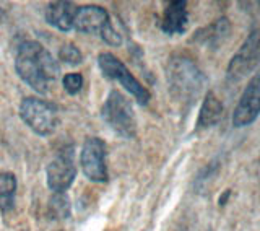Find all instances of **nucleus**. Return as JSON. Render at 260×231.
I'll return each mask as SVG.
<instances>
[{
  "label": "nucleus",
  "mask_w": 260,
  "mask_h": 231,
  "mask_svg": "<svg viewBox=\"0 0 260 231\" xmlns=\"http://www.w3.org/2000/svg\"><path fill=\"white\" fill-rule=\"evenodd\" d=\"M230 30H231L230 20L223 16V18H219L211 24H208V26L197 31V35H195L193 39L199 41V43H202V44H205V46H218L228 38Z\"/></svg>",
  "instance_id": "obj_13"
},
{
  "label": "nucleus",
  "mask_w": 260,
  "mask_h": 231,
  "mask_svg": "<svg viewBox=\"0 0 260 231\" xmlns=\"http://www.w3.org/2000/svg\"><path fill=\"white\" fill-rule=\"evenodd\" d=\"M230 195H231V191H230V189H226V191L223 192V195H221V197H219V200H218V204H219V207H223V205H226L228 199H230Z\"/></svg>",
  "instance_id": "obj_19"
},
{
  "label": "nucleus",
  "mask_w": 260,
  "mask_h": 231,
  "mask_svg": "<svg viewBox=\"0 0 260 231\" xmlns=\"http://www.w3.org/2000/svg\"><path fill=\"white\" fill-rule=\"evenodd\" d=\"M73 28L86 35H100L106 44L117 47L122 44V38L114 30L111 23V16L106 8L98 5H85L78 7L75 18H73Z\"/></svg>",
  "instance_id": "obj_3"
},
{
  "label": "nucleus",
  "mask_w": 260,
  "mask_h": 231,
  "mask_svg": "<svg viewBox=\"0 0 260 231\" xmlns=\"http://www.w3.org/2000/svg\"><path fill=\"white\" fill-rule=\"evenodd\" d=\"M260 114V73L252 78L246 90L242 92L239 103L236 106L233 114V126L234 127H246L250 126Z\"/></svg>",
  "instance_id": "obj_10"
},
{
  "label": "nucleus",
  "mask_w": 260,
  "mask_h": 231,
  "mask_svg": "<svg viewBox=\"0 0 260 231\" xmlns=\"http://www.w3.org/2000/svg\"><path fill=\"white\" fill-rule=\"evenodd\" d=\"M2 18H4V10L0 8V21H2Z\"/></svg>",
  "instance_id": "obj_20"
},
{
  "label": "nucleus",
  "mask_w": 260,
  "mask_h": 231,
  "mask_svg": "<svg viewBox=\"0 0 260 231\" xmlns=\"http://www.w3.org/2000/svg\"><path fill=\"white\" fill-rule=\"evenodd\" d=\"M49 210H51L52 217L55 218H67L70 215V200L65 194H55L51 204H49Z\"/></svg>",
  "instance_id": "obj_16"
},
{
  "label": "nucleus",
  "mask_w": 260,
  "mask_h": 231,
  "mask_svg": "<svg viewBox=\"0 0 260 231\" xmlns=\"http://www.w3.org/2000/svg\"><path fill=\"white\" fill-rule=\"evenodd\" d=\"M47 187L55 194H63L73 184L77 176V168L73 163V155L70 150L62 152L55 160L47 164L46 169Z\"/></svg>",
  "instance_id": "obj_9"
},
{
  "label": "nucleus",
  "mask_w": 260,
  "mask_h": 231,
  "mask_svg": "<svg viewBox=\"0 0 260 231\" xmlns=\"http://www.w3.org/2000/svg\"><path fill=\"white\" fill-rule=\"evenodd\" d=\"M168 80L174 98L187 103H192L205 85V75L197 64L185 55L171 57L168 64Z\"/></svg>",
  "instance_id": "obj_2"
},
{
  "label": "nucleus",
  "mask_w": 260,
  "mask_h": 231,
  "mask_svg": "<svg viewBox=\"0 0 260 231\" xmlns=\"http://www.w3.org/2000/svg\"><path fill=\"white\" fill-rule=\"evenodd\" d=\"M98 65H100V69L104 73L106 78L119 81V83L138 101V104H142V106L148 104V101L151 100L150 92L130 73V70L116 55H112L109 52L100 54V57H98Z\"/></svg>",
  "instance_id": "obj_6"
},
{
  "label": "nucleus",
  "mask_w": 260,
  "mask_h": 231,
  "mask_svg": "<svg viewBox=\"0 0 260 231\" xmlns=\"http://www.w3.org/2000/svg\"><path fill=\"white\" fill-rule=\"evenodd\" d=\"M223 115V104L221 101L215 96V93L208 92L205 95V100L202 103L200 114H199V121H197V127L199 129H208L211 126L219 122Z\"/></svg>",
  "instance_id": "obj_14"
},
{
  "label": "nucleus",
  "mask_w": 260,
  "mask_h": 231,
  "mask_svg": "<svg viewBox=\"0 0 260 231\" xmlns=\"http://www.w3.org/2000/svg\"><path fill=\"white\" fill-rule=\"evenodd\" d=\"M260 62V30H254L228 65V80L239 81Z\"/></svg>",
  "instance_id": "obj_7"
},
{
  "label": "nucleus",
  "mask_w": 260,
  "mask_h": 231,
  "mask_svg": "<svg viewBox=\"0 0 260 231\" xmlns=\"http://www.w3.org/2000/svg\"><path fill=\"white\" fill-rule=\"evenodd\" d=\"M187 23H189L187 4L182 2V0L169 2L161 20V30L166 35H182L187 30Z\"/></svg>",
  "instance_id": "obj_11"
},
{
  "label": "nucleus",
  "mask_w": 260,
  "mask_h": 231,
  "mask_svg": "<svg viewBox=\"0 0 260 231\" xmlns=\"http://www.w3.org/2000/svg\"><path fill=\"white\" fill-rule=\"evenodd\" d=\"M15 69L20 78L38 93H47L60 73L59 64L52 54L36 41H24L18 47Z\"/></svg>",
  "instance_id": "obj_1"
},
{
  "label": "nucleus",
  "mask_w": 260,
  "mask_h": 231,
  "mask_svg": "<svg viewBox=\"0 0 260 231\" xmlns=\"http://www.w3.org/2000/svg\"><path fill=\"white\" fill-rule=\"evenodd\" d=\"M101 115L108 126L120 137L132 138L137 134V119L130 101L117 90H112L106 100Z\"/></svg>",
  "instance_id": "obj_4"
},
{
  "label": "nucleus",
  "mask_w": 260,
  "mask_h": 231,
  "mask_svg": "<svg viewBox=\"0 0 260 231\" xmlns=\"http://www.w3.org/2000/svg\"><path fill=\"white\" fill-rule=\"evenodd\" d=\"M62 86L69 95H77L83 86V77L80 73H67L62 78Z\"/></svg>",
  "instance_id": "obj_18"
},
{
  "label": "nucleus",
  "mask_w": 260,
  "mask_h": 231,
  "mask_svg": "<svg viewBox=\"0 0 260 231\" xmlns=\"http://www.w3.org/2000/svg\"><path fill=\"white\" fill-rule=\"evenodd\" d=\"M16 178L13 172H0V212L7 215L15 205Z\"/></svg>",
  "instance_id": "obj_15"
},
{
  "label": "nucleus",
  "mask_w": 260,
  "mask_h": 231,
  "mask_svg": "<svg viewBox=\"0 0 260 231\" xmlns=\"http://www.w3.org/2000/svg\"><path fill=\"white\" fill-rule=\"evenodd\" d=\"M81 169L85 176L93 183L108 181V166H106V145L101 138L89 137L85 140L81 150Z\"/></svg>",
  "instance_id": "obj_8"
},
{
  "label": "nucleus",
  "mask_w": 260,
  "mask_h": 231,
  "mask_svg": "<svg viewBox=\"0 0 260 231\" xmlns=\"http://www.w3.org/2000/svg\"><path fill=\"white\" fill-rule=\"evenodd\" d=\"M59 59L69 65H78L81 64V52L78 51V47L75 44H63L59 51Z\"/></svg>",
  "instance_id": "obj_17"
},
{
  "label": "nucleus",
  "mask_w": 260,
  "mask_h": 231,
  "mask_svg": "<svg viewBox=\"0 0 260 231\" xmlns=\"http://www.w3.org/2000/svg\"><path fill=\"white\" fill-rule=\"evenodd\" d=\"M77 5L72 2H51L46 8V21L59 31H70L73 28V18L77 13Z\"/></svg>",
  "instance_id": "obj_12"
},
{
  "label": "nucleus",
  "mask_w": 260,
  "mask_h": 231,
  "mask_svg": "<svg viewBox=\"0 0 260 231\" xmlns=\"http://www.w3.org/2000/svg\"><path fill=\"white\" fill-rule=\"evenodd\" d=\"M20 118L38 135H51L59 126V114L52 103L38 98H24L20 104Z\"/></svg>",
  "instance_id": "obj_5"
}]
</instances>
